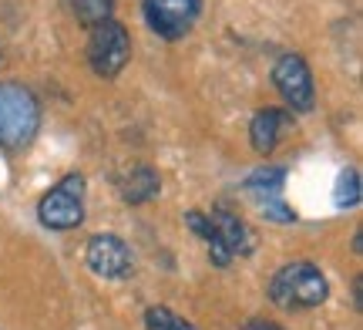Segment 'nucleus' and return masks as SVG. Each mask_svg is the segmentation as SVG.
<instances>
[{
  "label": "nucleus",
  "mask_w": 363,
  "mask_h": 330,
  "mask_svg": "<svg viewBox=\"0 0 363 330\" xmlns=\"http://www.w3.org/2000/svg\"><path fill=\"white\" fill-rule=\"evenodd\" d=\"M40 128V105L34 92L17 81H0V148L24 152Z\"/></svg>",
  "instance_id": "obj_1"
},
{
  "label": "nucleus",
  "mask_w": 363,
  "mask_h": 330,
  "mask_svg": "<svg viewBox=\"0 0 363 330\" xmlns=\"http://www.w3.org/2000/svg\"><path fill=\"white\" fill-rule=\"evenodd\" d=\"M326 297H330V283H326L323 270L310 260L279 266L269 280V300L283 310H313Z\"/></svg>",
  "instance_id": "obj_2"
},
{
  "label": "nucleus",
  "mask_w": 363,
  "mask_h": 330,
  "mask_svg": "<svg viewBox=\"0 0 363 330\" xmlns=\"http://www.w3.org/2000/svg\"><path fill=\"white\" fill-rule=\"evenodd\" d=\"M38 219L44 229H54V233H67L81 226L84 219V175L81 172H67L61 182L40 196Z\"/></svg>",
  "instance_id": "obj_3"
},
{
  "label": "nucleus",
  "mask_w": 363,
  "mask_h": 330,
  "mask_svg": "<svg viewBox=\"0 0 363 330\" xmlns=\"http://www.w3.org/2000/svg\"><path fill=\"white\" fill-rule=\"evenodd\" d=\"M131 57V38L128 27L118 21H104V24L91 27L88 38V65L98 78H118Z\"/></svg>",
  "instance_id": "obj_4"
},
{
  "label": "nucleus",
  "mask_w": 363,
  "mask_h": 330,
  "mask_svg": "<svg viewBox=\"0 0 363 330\" xmlns=\"http://www.w3.org/2000/svg\"><path fill=\"white\" fill-rule=\"evenodd\" d=\"M272 84L283 94V101L293 111H310L316 105V88H313V75L306 61L299 54H283L276 67H272Z\"/></svg>",
  "instance_id": "obj_5"
},
{
  "label": "nucleus",
  "mask_w": 363,
  "mask_h": 330,
  "mask_svg": "<svg viewBox=\"0 0 363 330\" xmlns=\"http://www.w3.org/2000/svg\"><path fill=\"white\" fill-rule=\"evenodd\" d=\"M202 0H145V21L165 40H182L199 21Z\"/></svg>",
  "instance_id": "obj_6"
},
{
  "label": "nucleus",
  "mask_w": 363,
  "mask_h": 330,
  "mask_svg": "<svg viewBox=\"0 0 363 330\" xmlns=\"http://www.w3.org/2000/svg\"><path fill=\"white\" fill-rule=\"evenodd\" d=\"M84 260H88L91 273H98L104 280H121L131 270V250L125 239L111 236V233H98L88 239L84 246Z\"/></svg>",
  "instance_id": "obj_7"
},
{
  "label": "nucleus",
  "mask_w": 363,
  "mask_h": 330,
  "mask_svg": "<svg viewBox=\"0 0 363 330\" xmlns=\"http://www.w3.org/2000/svg\"><path fill=\"white\" fill-rule=\"evenodd\" d=\"M289 111L283 108H259L252 121H249V142L252 148L259 152V155H269L272 148L279 145V132H283L286 125H289Z\"/></svg>",
  "instance_id": "obj_8"
},
{
  "label": "nucleus",
  "mask_w": 363,
  "mask_h": 330,
  "mask_svg": "<svg viewBox=\"0 0 363 330\" xmlns=\"http://www.w3.org/2000/svg\"><path fill=\"white\" fill-rule=\"evenodd\" d=\"M212 226H216V233H219V239L225 243V250L233 253V260L235 256H249L252 253V246H256V239H252V233H249V226L235 216V212L229 209H212Z\"/></svg>",
  "instance_id": "obj_9"
},
{
  "label": "nucleus",
  "mask_w": 363,
  "mask_h": 330,
  "mask_svg": "<svg viewBox=\"0 0 363 330\" xmlns=\"http://www.w3.org/2000/svg\"><path fill=\"white\" fill-rule=\"evenodd\" d=\"M158 189H162V179H158V172L152 165H135V169L125 172V179H121V199L128 202V206H142V202H152L158 196Z\"/></svg>",
  "instance_id": "obj_10"
},
{
  "label": "nucleus",
  "mask_w": 363,
  "mask_h": 330,
  "mask_svg": "<svg viewBox=\"0 0 363 330\" xmlns=\"http://www.w3.org/2000/svg\"><path fill=\"white\" fill-rule=\"evenodd\" d=\"M185 226H189L199 239H206L208 260H212L216 266H229V263H233V253L225 250V243L219 239V233H216V226H212V219H208L206 212L189 209V212H185Z\"/></svg>",
  "instance_id": "obj_11"
},
{
  "label": "nucleus",
  "mask_w": 363,
  "mask_h": 330,
  "mask_svg": "<svg viewBox=\"0 0 363 330\" xmlns=\"http://www.w3.org/2000/svg\"><path fill=\"white\" fill-rule=\"evenodd\" d=\"M242 185H246V192H252L259 202L279 199V192H283V185H286V169L283 165H262V169L249 172V179Z\"/></svg>",
  "instance_id": "obj_12"
},
{
  "label": "nucleus",
  "mask_w": 363,
  "mask_h": 330,
  "mask_svg": "<svg viewBox=\"0 0 363 330\" xmlns=\"http://www.w3.org/2000/svg\"><path fill=\"white\" fill-rule=\"evenodd\" d=\"M67 11L74 13V21L91 27L104 24V21H115V0H65Z\"/></svg>",
  "instance_id": "obj_13"
},
{
  "label": "nucleus",
  "mask_w": 363,
  "mask_h": 330,
  "mask_svg": "<svg viewBox=\"0 0 363 330\" xmlns=\"http://www.w3.org/2000/svg\"><path fill=\"white\" fill-rule=\"evenodd\" d=\"M360 172L357 169H343L337 175V185H333V202H337V209H353V206H360Z\"/></svg>",
  "instance_id": "obj_14"
},
{
  "label": "nucleus",
  "mask_w": 363,
  "mask_h": 330,
  "mask_svg": "<svg viewBox=\"0 0 363 330\" xmlns=\"http://www.w3.org/2000/svg\"><path fill=\"white\" fill-rule=\"evenodd\" d=\"M145 327L148 330H195L185 317L172 314L169 307H148L145 310Z\"/></svg>",
  "instance_id": "obj_15"
},
{
  "label": "nucleus",
  "mask_w": 363,
  "mask_h": 330,
  "mask_svg": "<svg viewBox=\"0 0 363 330\" xmlns=\"http://www.w3.org/2000/svg\"><path fill=\"white\" fill-rule=\"evenodd\" d=\"M259 212L269 223H296V209H289L283 199H266V202H259Z\"/></svg>",
  "instance_id": "obj_16"
},
{
  "label": "nucleus",
  "mask_w": 363,
  "mask_h": 330,
  "mask_svg": "<svg viewBox=\"0 0 363 330\" xmlns=\"http://www.w3.org/2000/svg\"><path fill=\"white\" fill-rule=\"evenodd\" d=\"M242 330H283L279 324H272V320H249Z\"/></svg>",
  "instance_id": "obj_17"
},
{
  "label": "nucleus",
  "mask_w": 363,
  "mask_h": 330,
  "mask_svg": "<svg viewBox=\"0 0 363 330\" xmlns=\"http://www.w3.org/2000/svg\"><path fill=\"white\" fill-rule=\"evenodd\" d=\"M353 304H357V310L363 307V277L353 280Z\"/></svg>",
  "instance_id": "obj_18"
}]
</instances>
